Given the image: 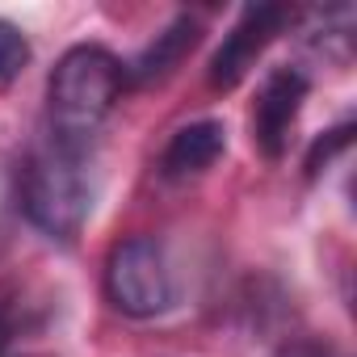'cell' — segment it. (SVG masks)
I'll list each match as a JSON object with an SVG mask.
<instances>
[{
  "label": "cell",
  "mask_w": 357,
  "mask_h": 357,
  "mask_svg": "<svg viewBox=\"0 0 357 357\" xmlns=\"http://www.w3.org/2000/svg\"><path fill=\"white\" fill-rule=\"evenodd\" d=\"M122 89H126V68L114 51H105L97 43L72 47L47 80L51 139H59L76 151H89L101 122L118 105Z\"/></svg>",
  "instance_id": "obj_1"
},
{
  "label": "cell",
  "mask_w": 357,
  "mask_h": 357,
  "mask_svg": "<svg viewBox=\"0 0 357 357\" xmlns=\"http://www.w3.org/2000/svg\"><path fill=\"white\" fill-rule=\"evenodd\" d=\"M17 198H22L26 219L43 236L72 244L89 219V206H93V190L84 176V151L47 135L26 155L22 172H17Z\"/></svg>",
  "instance_id": "obj_2"
},
{
  "label": "cell",
  "mask_w": 357,
  "mask_h": 357,
  "mask_svg": "<svg viewBox=\"0 0 357 357\" xmlns=\"http://www.w3.org/2000/svg\"><path fill=\"white\" fill-rule=\"evenodd\" d=\"M105 298L130 319H155L172 307L176 286L164 244L151 236L118 240L105 257Z\"/></svg>",
  "instance_id": "obj_3"
},
{
  "label": "cell",
  "mask_w": 357,
  "mask_h": 357,
  "mask_svg": "<svg viewBox=\"0 0 357 357\" xmlns=\"http://www.w3.org/2000/svg\"><path fill=\"white\" fill-rule=\"evenodd\" d=\"M290 22H294V9H286V5H248L240 13V22L231 26V34H223V47L211 55L206 84L215 93H231Z\"/></svg>",
  "instance_id": "obj_4"
},
{
  "label": "cell",
  "mask_w": 357,
  "mask_h": 357,
  "mask_svg": "<svg viewBox=\"0 0 357 357\" xmlns=\"http://www.w3.org/2000/svg\"><path fill=\"white\" fill-rule=\"evenodd\" d=\"M307 101V76L298 68H278L265 76L252 105V143L265 160H282L290 143V126Z\"/></svg>",
  "instance_id": "obj_5"
},
{
  "label": "cell",
  "mask_w": 357,
  "mask_h": 357,
  "mask_svg": "<svg viewBox=\"0 0 357 357\" xmlns=\"http://www.w3.org/2000/svg\"><path fill=\"white\" fill-rule=\"evenodd\" d=\"M198 43H202V22H198V17H190V13L172 17V22L164 26V34H155V43L135 55V63H122V68H126V84L147 89V84L168 80L176 68L190 59V51H194Z\"/></svg>",
  "instance_id": "obj_6"
},
{
  "label": "cell",
  "mask_w": 357,
  "mask_h": 357,
  "mask_svg": "<svg viewBox=\"0 0 357 357\" xmlns=\"http://www.w3.org/2000/svg\"><path fill=\"white\" fill-rule=\"evenodd\" d=\"M223 147H227L223 122H215V118L190 122V126H181V130L168 139V147H164V155H160V172L168 176V181L198 176V172H206V168L223 155Z\"/></svg>",
  "instance_id": "obj_7"
},
{
  "label": "cell",
  "mask_w": 357,
  "mask_h": 357,
  "mask_svg": "<svg viewBox=\"0 0 357 357\" xmlns=\"http://www.w3.org/2000/svg\"><path fill=\"white\" fill-rule=\"evenodd\" d=\"M26 68H30V43H26V34L13 22L0 17V89H9Z\"/></svg>",
  "instance_id": "obj_8"
},
{
  "label": "cell",
  "mask_w": 357,
  "mask_h": 357,
  "mask_svg": "<svg viewBox=\"0 0 357 357\" xmlns=\"http://www.w3.org/2000/svg\"><path fill=\"white\" fill-rule=\"evenodd\" d=\"M349 139H353V122H340L336 130H328L324 139H315V147H311V155H307V176H315L324 164H332L336 151L349 147Z\"/></svg>",
  "instance_id": "obj_9"
},
{
  "label": "cell",
  "mask_w": 357,
  "mask_h": 357,
  "mask_svg": "<svg viewBox=\"0 0 357 357\" xmlns=\"http://www.w3.org/2000/svg\"><path fill=\"white\" fill-rule=\"evenodd\" d=\"M278 357H332V349L324 340H315V336H294V340H286L278 349Z\"/></svg>",
  "instance_id": "obj_10"
},
{
  "label": "cell",
  "mask_w": 357,
  "mask_h": 357,
  "mask_svg": "<svg viewBox=\"0 0 357 357\" xmlns=\"http://www.w3.org/2000/svg\"><path fill=\"white\" fill-rule=\"evenodd\" d=\"M13 336H17V311L0 298V357H5V349L13 344Z\"/></svg>",
  "instance_id": "obj_11"
}]
</instances>
